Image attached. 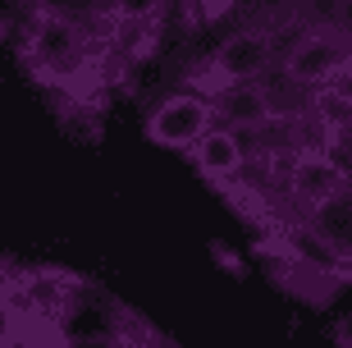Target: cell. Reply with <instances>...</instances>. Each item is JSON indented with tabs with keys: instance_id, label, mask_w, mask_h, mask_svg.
Segmentation results:
<instances>
[{
	"instance_id": "cell-11",
	"label": "cell",
	"mask_w": 352,
	"mask_h": 348,
	"mask_svg": "<svg viewBox=\"0 0 352 348\" xmlns=\"http://www.w3.org/2000/svg\"><path fill=\"white\" fill-rule=\"evenodd\" d=\"M343 0H298V23L302 28H339Z\"/></svg>"
},
{
	"instance_id": "cell-7",
	"label": "cell",
	"mask_w": 352,
	"mask_h": 348,
	"mask_svg": "<svg viewBox=\"0 0 352 348\" xmlns=\"http://www.w3.org/2000/svg\"><path fill=\"white\" fill-rule=\"evenodd\" d=\"M215 101V115L229 119V129H265L274 119V105L265 96L261 78H243V83H229L220 96H210Z\"/></svg>"
},
{
	"instance_id": "cell-13",
	"label": "cell",
	"mask_w": 352,
	"mask_h": 348,
	"mask_svg": "<svg viewBox=\"0 0 352 348\" xmlns=\"http://www.w3.org/2000/svg\"><path fill=\"white\" fill-rule=\"evenodd\" d=\"M19 284H23V275L0 261V298H14V289H19Z\"/></svg>"
},
{
	"instance_id": "cell-6",
	"label": "cell",
	"mask_w": 352,
	"mask_h": 348,
	"mask_svg": "<svg viewBox=\"0 0 352 348\" xmlns=\"http://www.w3.org/2000/svg\"><path fill=\"white\" fill-rule=\"evenodd\" d=\"M307 229L334 257H352V183H343L334 197H325L320 207L307 211Z\"/></svg>"
},
{
	"instance_id": "cell-1",
	"label": "cell",
	"mask_w": 352,
	"mask_h": 348,
	"mask_svg": "<svg viewBox=\"0 0 352 348\" xmlns=\"http://www.w3.org/2000/svg\"><path fill=\"white\" fill-rule=\"evenodd\" d=\"M284 69L288 78H298L302 88H325L334 78L352 74V37L339 32V28H302V37L288 46L284 55Z\"/></svg>"
},
{
	"instance_id": "cell-8",
	"label": "cell",
	"mask_w": 352,
	"mask_h": 348,
	"mask_svg": "<svg viewBox=\"0 0 352 348\" xmlns=\"http://www.w3.org/2000/svg\"><path fill=\"white\" fill-rule=\"evenodd\" d=\"M78 28H69V23H55V19H41L37 32H32V41H28V55L37 60L46 74H65L74 60H78Z\"/></svg>"
},
{
	"instance_id": "cell-9",
	"label": "cell",
	"mask_w": 352,
	"mask_h": 348,
	"mask_svg": "<svg viewBox=\"0 0 352 348\" xmlns=\"http://www.w3.org/2000/svg\"><path fill=\"white\" fill-rule=\"evenodd\" d=\"M261 88H265V96H270V105H274V119L298 115V105L307 101V92H311V88H302L298 78H288L284 69H274L270 78H261Z\"/></svg>"
},
{
	"instance_id": "cell-4",
	"label": "cell",
	"mask_w": 352,
	"mask_h": 348,
	"mask_svg": "<svg viewBox=\"0 0 352 348\" xmlns=\"http://www.w3.org/2000/svg\"><path fill=\"white\" fill-rule=\"evenodd\" d=\"M348 183V174L339 170V161L329 152H302L298 165L288 170V193H293V202H298L302 211L320 207L325 197H334Z\"/></svg>"
},
{
	"instance_id": "cell-2",
	"label": "cell",
	"mask_w": 352,
	"mask_h": 348,
	"mask_svg": "<svg viewBox=\"0 0 352 348\" xmlns=\"http://www.w3.org/2000/svg\"><path fill=\"white\" fill-rule=\"evenodd\" d=\"M215 124V101L197 92H174L146 115V138L170 152H192V142Z\"/></svg>"
},
{
	"instance_id": "cell-16",
	"label": "cell",
	"mask_w": 352,
	"mask_h": 348,
	"mask_svg": "<svg viewBox=\"0 0 352 348\" xmlns=\"http://www.w3.org/2000/svg\"><path fill=\"white\" fill-rule=\"evenodd\" d=\"M5 344H10V339H5V335H0V348H5Z\"/></svg>"
},
{
	"instance_id": "cell-12",
	"label": "cell",
	"mask_w": 352,
	"mask_h": 348,
	"mask_svg": "<svg viewBox=\"0 0 352 348\" xmlns=\"http://www.w3.org/2000/svg\"><path fill=\"white\" fill-rule=\"evenodd\" d=\"M160 5H165V0H110V10H115L124 23H146V19H156Z\"/></svg>"
},
{
	"instance_id": "cell-10",
	"label": "cell",
	"mask_w": 352,
	"mask_h": 348,
	"mask_svg": "<svg viewBox=\"0 0 352 348\" xmlns=\"http://www.w3.org/2000/svg\"><path fill=\"white\" fill-rule=\"evenodd\" d=\"M41 19H55V23H69V28H82L101 14V0H37Z\"/></svg>"
},
{
	"instance_id": "cell-3",
	"label": "cell",
	"mask_w": 352,
	"mask_h": 348,
	"mask_svg": "<svg viewBox=\"0 0 352 348\" xmlns=\"http://www.w3.org/2000/svg\"><path fill=\"white\" fill-rule=\"evenodd\" d=\"M270 65H274V37L265 32V28H243V32H234V37H224L220 51H215V60H210L220 88L243 83V78H265Z\"/></svg>"
},
{
	"instance_id": "cell-15",
	"label": "cell",
	"mask_w": 352,
	"mask_h": 348,
	"mask_svg": "<svg viewBox=\"0 0 352 348\" xmlns=\"http://www.w3.org/2000/svg\"><path fill=\"white\" fill-rule=\"evenodd\" d=\"M339 32L352 37V0H343V10H339Z\"/></svg>"
},
{
	"instance_id": "cell-5",
	"label": "cell",
	"mask_w": 352,
	"mask_h": 348,
	"mask_svg": "<svg viewBox=\"0 0 352 348\" xmlns=\"http://www.w3.org/2000/svg\"><path fill=\"white\" fill-rule=\"evenodd\" d=\"M192 165L206 174V179H229L243 161H248V142H243V133L238 129H229V124H210L201 138L192 142Z\"/></svg>"
},
{
	"instance_id": "cell-14",
	"label": "cell",
	"mask_w": 352,
	"mask_h": 348,
	"mask_svg": "<svg viewBox=\"0 0 352 348\" xmlns=\"http://www.w3.org/2000/svg\"><path fill=\"white\" fill-rule=\"evenodd\" d=\"M0 335H5V339L14 335V303H10V298H0Z\"/></svg>"
}]
</instances>
